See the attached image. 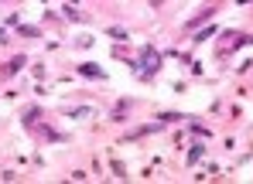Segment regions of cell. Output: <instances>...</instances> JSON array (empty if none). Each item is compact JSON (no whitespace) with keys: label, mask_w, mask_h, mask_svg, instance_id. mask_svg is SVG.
<instances>
[{"label":"cell","mask_w":253,"mask_h":184,"mask_svg":"<svg viewBox=\"0 0 253 184\" xmlns=\"http://www.w3.org/2000/svg\"><path fill=\"white\" fill-rule=\"evenodd\" d=\"M83 75H96V79H103V72H99V68H92V65H83Z\"/></svg>","instance_id":"obj_3"},{"label":"cell","mask_w":253,"mask_h":184,"mask_svg":"<svg viewBox=\"0 0 253 184\" xmlns=\"http://www.w3.org/2000/svg\"><path fill=\"white\" fill-rule=\"evenodd\" d=\"M140 61H144V72H147V75H154V72L161 68V55H158L154 48H144V58H140Z\"/></svg>","instance_id":"obj_1"},{"label":"cell","mask_w":253,"mask_h":184,"mask_svg":"<svg viewBox=\"0 0 253 184\" xmlns=\"http://www.w3.org/2000/svg\"><path fill=\"white\" fill-rule=\"evenodd\" d=\"M21 68H24V58H14V61L7 65V72H10V75H14V72H21Z\"/></svg>","instance_id":"obj_2"}]
</instances>
